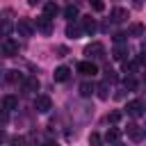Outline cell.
<instances>
[{"mask_svg": "<svg viewBox=\"0 0 146 146\" xmlns=\"http://www.w3.org/2000/svg\"><path fill=\"white\" fill-rule=\"evenodd\" d=\"M84 55L94 62V59H103L105 57V48H103V43H98V41H94V43H89L87 48H84Z\"/></svg>", "mask_w": 146, "mask_h": 146, "instance_id": "1", "label": "cell"}, {"mask_svg": "<svg viewBox=\"0 0 146 146\" xmlns=\"http://www.w3.org/2000/svg\"><path fill=\"white\" fill-rule=\"evenodd\" d=\"M14 30L18 32V36H32V34H34V23L27 21V18H21V21L14 25Z\"/></svg>", "mask_w": 146, "mask_h": 146, "instance_id": "2", "label": "cell"}, {"mask_svg": "<svg viewBox=\"0 0 146 146\" xmlns=\"http://www.w3.org/2000/svg\"><path fill=\"white\" fill-rule=\"evenodd\" d=\"M0 50H2V55H5V57H14V55H18V43H16V41H11L9 36H5V39H2V43H0Z\"/></svg>", "mask_w": 146, "mask_h": 146, "instance_id": "3", "label": "cell"}, {"mask_svg": "<svg viewBox=\"0 0 146 146\" xmlns=\"http://www.w3.org/2000/svg\"><path fill=\"white\" fill-rule=\"evenodd\" d=\"M34 110H36L39 114L50 112V110H52V100H50V96H36V98H34Z\"/></svg>", "mask_w": 146, "mask_h": 146, "instance_id": "4", "label": "cell"}, {"mask_svg": "<svg viewBox=\"0 0 146 146\" xmlns=\"http://www.w3.org/2000/svg\"><path fill=\"white\" fill-rule=\"evenodd\" d=\"M78 71H80L82 75H96V73H98V66H96L91 59H84V62L78 64Z\"/></svg>", "mask_w": 146, "mask_h": 146, "instance_id": "5", "label": "cell"}, {"mask_svg": "<svg viewBox=\"0 0 146 146\" xmlns=\"http://www.w3.org/2000/svg\"><path fill=\"white\" fill-rule=\"evenodd\" d=\"M21 84H23V91H27V94H34V91H39V80H36L34 75H25Z\"/></svg>", "mask_w": 146, "mask_h": 146, "instance_id": "6", "label": "cell"}, {"mask_svg": "<svg viewBox=\"0 0 146 146\" xmlns=\"http://www.w3.org/2000/svg\"><path fill=\"white\" fill-rule=\"evenodd\" d=\"M34 27H36L39 32H43V34H52V23H50V18H46V16H41V18H36V23H34Z\"/></svg>", "mask_w": 146, "mask_h": 146, "instance_id": "7", "label": "cell"}, {"mask_svg": "<svg viewBox=\"0 0 146 146\" xmlns=\"http://www.w3.org/2000/svg\"><path fill=\"white\" fill-rule=\"evenodd\" d=\"M128 137L132 139V141H141V137H144V130L137 125V123H128Z\"/></svg>", "mask_w": 146, "mask_h": 146, "instance_id": "8", "label": "cell"}, {"mask_svg": "<svg viewBox=\"0 0 146 146\" xmlns=\"http://www.w3.org/2000/svg\"><path fill=\"white\" fill-rule=\"evenodd\" d=\"M125 110H128L130 116H141V112H144V103H141V100H130Z\"/></svg>", "mask_w": 146, "mask_h": 146, "instance_id": "9", "label": "cell"}, {"mask_svg": "<svg viewBox=\"0 0 146 146\" xmlns=\"http://www.w3.org/2000/svg\"><path fill=\"white\" fill-rule=\"evenodd\" d=\"M71 75V68L68 66H57L55 68V82H66Z\"/></svg>", "mask_w": 146, "mask_h": 146, "instance_id": "10", "label": "cell"}, {"mask_svg": "<svg viewBox=\"0 0 146 146\" xmlns=\"http://www.w3.org/2000/svg\"><path fill=\"white\" fill-rule=\"evenodd\" d=\"M57 14H59V7H57L55 2H46V5H43V16H46V18L52 21Z\"/></svg>", "mask_w": 146, "mask_h": 146, "instance_id": "11", "label": "cell"}, {"mask_svg": "<svg viewBox=\"0 0 146 146\" xmlns=\"http://www.w3.org/2000/svg\"><path fill=\"white\" fill-rule=\"evenodd\" d=\"M82 30H84L87 34H94V32L98 30V25H96V21H94L91 16H84V18H82Z\"/></svg>", "mask_w": 146, "mask_h": 146, "instance_id": "12", "label": "cell"}, {"mask_svg": "<svg viewBox=\"0 0 146 146\" xmlns=\"http://www.w3.org/2000/svg\"><path fill=\"white\" fill-rule=\"evenodd\" d=\"M82 32H84V30H82L80 25H75L73 21L66 25V36H71V39H80V34H82Z\"/></svg>", "mask_w": 146, "mask_h": 146, "instance_id": "13", "label": "cell"}, {"mask_svg": "<svg viewBox=\"0 0 146 146\" xmlns=\"http://www.w3.org/2000/svg\"><path fill=\"white\" fill-rule=\"evenodd\" d=\"M112 57H114L116 62H125V59H128V48H125L123 43H119V46L114 48V52H112Z\"/></svg>", "mask_w": 146, "mask_h": 146, "instance_id": "14", "label": "cell"}, {"mask_svg": "<svg viewBox=\"0 0 146 146\" xmlns=\"http://www.w3.org/2000/svg\"><path fill=\"white\" fill-rule=\"evenodd\" d=\"M18 107V98L16 96H5L2 98V110L5 112H11V110H16Z\"/></svg>", "mask_w": 146, "mask_h": 146, "instance_id": "15", "label": "cell"}, {"mask_svg": "<svg viewBox=\"0 0 146 146\" xmlns=\"http://www.w3.org/2000/svg\"><path fill=\"white\" fill-rule=\"evenodd\" d=\"M125 18H128V9H123V7L112 9V21H114V23H123Z\"/></svg>", "mask_w": 146, "mask_h": 146, "instance_id": "16", "label": "cell"}, {"mask_svg": "<svg viewBox=\"0 0 146 146\" xmlns=\"http://www.w3.org/2000/svg\"><path fill=\"white\" fill-rule=\"evenodd\" d=\"M11 30H14L11 21H9V18H0V36H9Z\"/></svg>", "mask_w": 146, "mask_h": 146, "instance_id": "17", "label": "cell"}, {"mask_svg": "<svg viewBox=\"0 0 146 146\" xmlns=\"http://www.w3.org/2000/svg\"><path fill=\"white\" fill-rule=\"evenodd\" d=\"M94 91H96V87H94L91 82H82V84H80V96H82V98H89Z\"/></svg>", "mask_w": 146, "mask_h": 146, "instance_id": "18", "label": "cell"}, {"mask_svg": "<svg viewBox=\"0 0 146 146\" xmlns=\"http://www.w3.org/2000/svg\"><path fill=\"white\" fill-rule=\"evenodd\" d=\"M96 91H98V98H100V100H107V98H110V84H107V82H100V84L96 87Z\"/></svg>", "mask_w": 146, "mask_h": 146, "instance_id": "19", "label": "cell"}, {"mask_svg": "<svg viewBox=\"0 0 146 146\" xmlns=\"http://www.w3.org/2000/svg\"><path fill=\"white\" fill-rule=\"evenodd\" d=\"M128 34H130V36H144V25H141V23H132V25L128 27Z\"/></svg>", "mask_w": 146, "mask_h": 146, "instance_id": "20", "label": "cell"}, {"mask_svg": "<svg viewBox=\"0 0 146 146\" xmlns=\"http://www.w3.org/2000/svg\"><path fill=\"white\" fill-rule=\"evenodd\" d=\"M23 73H18V71H7V82H11V84H18V82H23Z\"/></svg>", "mask_w": 146, "mask_h": 146, "instance_id": "21", "label": "cell"}, {"mask_svg": "<svg viewBox=\"0 0 146 146\" xmlns=\"http://www.w3.org/2000/svg\"><path fill=\"white\" fill-rule=\"evenodd\" d=\"M64 16H66L68 21H75V18H78V7H75V5H66V7H64Z\"/></svg>", "mask_w": 146, "mask_h": 146, "instance_id": "22", "label": "cell"}, {"mask_svg": "<svg viewBox=\"0 0 146 146\" xmlns=\"http://www.w3.org/2000/svg\"><path fill=\"white\" fill-rule=\"evenodd\" d=\"M121 137V132H119V128H110L107 132H105V141H110V144H114L116 139Z\"/></svg>", "mask_w": 146, "mask_h": 146, "instance_id": "23", "label": "cell"}, {"mask_svg": "<svg viewBox=\"0 0 146 146\" xmlns=\"http://www.w3.org/2000/svg\"><path fill=\"white\" fill-rule=\"evenodd\" d=\"M123 87H125L128 91H135V89H137V80H135L132 75H125V78H123Z\"/></svg>", "mask_w": 146, "mask_h": 146, "instance_id": "24", "label": "cell"}, {"mask_svg": "<svg viewBox=\"0 0 146 146\" xmlns=\"http://www.w3.org/2000/svg\"><path fill=\"white\" fill-rule=\"evenodd\" d=\"M89 146H103V137L98 132H91L89 135Z\"/></svg>", "mask_w": 146, "mask_h": 146, "instance_id": "25", "label": "cell"}, {"mask_svg": "<svg viewBox=\"0 0 146 146\" xmlns=\"http://www.w3.org/2000/svg\"><path fill=\"white\" fill-rule=\"evenodd\" d=\"M89 5H91V9L94 11H103L105 9V5H103V0H87Z\"/></svg>", "mask_w": 146, "mask_h": 146, "instance_id": "26", "label": "cell"}, {"mask_svg": "<svg viewBox=\"0 0 146 146\" xmlns=\"http://www.w3.org/2000/svg\"><path fill=\"white\" fill-rule=\"evenodd\" d=\"M105 78H107L110 82H114V80H116V73H114V71H112V68L107 66V68H105Z\"/></svg>", "mask_w": 146, "mask_h": 146, "instance_id": "27", "label": "cell"}, {"mask_svg": "<svg viewBox=\"0 0 146 146\" xmlns=\"http://www.w3.org/2000/svg\"><path fill=\"white\" fill-rule=\"evenodd\" d=\"M125 36H128L125 32H116V34H114V41H116V43H123V41H125Z\"/></svg>", "mask_w": 146, "mask_h": 146, "instance_id": "28", "label": "cell"}, {"mask_svg": "<svg viewBox=\"0 0 146 146\" xmlns=\"http://www.w3.org/2000/svg\"><path fill=\"white\" fill-rule=\"evenodd\" d=\"M119 119H121V112H112V114L107 116V121H110V123H116Z\"/></svg>", "mask_w": 146, "mask_h": 146, "instance_id": "29", "label": "cell"}, {"mask_svg": "<svg viewBox=\"0 0 146 146\" xmlns=\"http://www.w3.org/2000/svg\"><path fill=\"white\" fill-rule=\"evenodd\" d=\"M43 146H59V144H57V141H46Z\"/></svg>", "mask_w": 146, "mask_h": 146, "instance_id": "30", "label": "cell"}, {"mask_svg": "<svg viewBox=\"0 0 146 146\" xmlns=\"http://www.w3.org/2000/svg\"><path fill=\"white\" fill-rule=\"evenodd\" d=\"M27 2H30V5H32V7H34V5H39V2H41V0H27Z\"/></svg>", "mask_w": 146, "mask_h": 146, "instance_id": "31", "label": "cell"}, {"mask_svg": "<svg viewBox=\"0 0 146 146\" xmlns=\"http://www.w3.org/2000/svg\"><path fill=\"white\" fill-rule=\"evenodd\" d=\"M141 50H144V55H146V39H144V43H141Z\"/></svg>", "mask_w": 146, "mask_h": 146, "instance_id": "32", "label": "cell"}, {"mask_svg": "<svg viewBox=\"0 0 146 146\" xmlns=\"http://www.w3.org/2000/svg\"><path fill=\"white\" fill-rule=\"evenodd\" d=\"M2 139H5V132H2V130H0V141H2Z\"/></svg>", "mask_w": 146, "mask_h": 146, "instance_id": "33", "label": "cell"}, {"mask_svg": "<svg viewBox=\"0 0 146 146\" xmlns=\"http://www.w3.org/2000/svg\"><path fill=\"white\" fill-rule=\"evenodd\" d=\"M144 84H146V78H144Z\"/></svg>", "mask_w": 146, "mask_h": 146, "instance_id": "34", "label": "cell"}, {"mask_svg": "<svg viewBox=\"0 0 146 146\" xmlns=\"http://www.w3.org/2000/svg\"><path fill=\"white\" fill-rule=\"evenodd\" d=\"M114 146H121V144H114Z\"/></svg>", "mask_w": 146, "mask_h": 146, "instance_id": "35", "label": "cell"}, {"mask_svg": "<svg viewBox=\"0 0 146 146\" xmlns=\"http://www.w3.org/2000/svg\"><path fill=\"white\" fill-rule=\"evenodd\" d=\"M144 107H146V103H144Z\"/></svg>", "mask_w": 146, "mask_h": 146, "instance_id": "36", "label": "cell"}]
</instances>
